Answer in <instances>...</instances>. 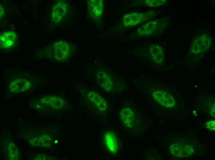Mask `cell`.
Instances as JSON below:
<instances>
[{"mask_svg":"<svg viewBox=\"0 0 215 160\" xmlns=\"http://www.w3.org/2000/svg\"><path fill=\"white\" fill-rule=\"evenodd\" d=\"M120 117L123 124L128 128L131 127L135 120L134 111L129 107L123 108L120 112Z\"/></svg>","mask_w":215,"mask_h":160,"instance_id":"cell-13","label":"cell"},{"mask_svg":"<svg viewBox=\"0 0 215 160\" xmlns=\"http://www.w3.org/2000/svg\"><path fill=\"white\" fill-rule=\"evenodd\" d=\"M165 0H147L145 1V4L150 7H157L163 5L166 2Z\"/></svg>","mask_w":215,"mask_h":160,"instance_id":"cell-18","label":"cell"},{"mask_svg":"<svg viewBox=\"0 0 215 160\" xmlns=\"http://www.w3.org/2000/svg\"><path fill=\"white\" fill-rule=\"evenodd\" d=\"M206 126L207 128L210 130H214L215 129V121L212 120L208 121L206 123Z\"/></svg>","mask_w":215,"mask_h":160,"instance_id":"cell-19","label":"cell"},{"mask_svg":"<svg viewBox=\"0 0 215 160\" xmlns=\"http://www.w3.org/2000/svg\"><path fill=\"white\" fill-rule=\"evenodd\" d=\"M160 26L158 22L157 21H150L138 28L137 33L141 36H150L156 32Z\"/></svg>","mask_w":215,"mask_h":160,"instance_id":"cell-12","label":"cell"},{"mask_svg":"<svg viewBox=\"0 0 215 160\" xmlns=\"http://www.w3.org/2000/svg\"><path fill=\"white\" fill-rule=\"evenodd\" d=\"M8 149L10 159L17 160L19 158V150L13 142H11L9 144Z\"/></svg>","mask_w":215,"mask_h":160,"instance_id":"cell-17","label":"cell"},{"mask_svg":"<svg viewBox=\"0 0 215 160\" xmlns=\"http://www.w3.org/2000/svg\"><path fill=\"white\" fill-rule=\"evenodd\" d=\"M96 79L98 84L104 90L110 91L113 89L112 81L109 75L106 72L100 71L97 73Z\"/></svg>","mask_w":215,"mask_h":160,"instance_id":"cell-10","label":"cell"},{"mask_svg":"<svg viewBox=\"0 0 215 160\" xmlns=\"http://www.w3.org/2000/svg\"><path fill=\"white\" fill-rule=\"evenodd\" d=\"M87 97L90 101L99 110L104 112L107 109L106 101L98 93L93 91L89 92Z\"/></svg>","mask_w":215,"mask_h":160,"instance_id":"cell-9","label":"cell"},{"mask_svg":"<svg viewBox=\"0 0 215 160\" xmlns=\"http://www.w3.org/2000/svg\"><path fill=\"white\" fill-rule=\"evenodd\" d=\"M87 6L88 13L91 18H97L103 13L104 4L102 0H88L87 2Z\"/></svg>","mask_w":215,"mask_h":160,"instance_id":"cell-6","label":"cell"},{"mask_svg":"<svg viewBox=\"0 0 215 160\" xmlns=\"http://www.w3.org/2000/svg\"><path fill=\"white\" fill-rule=\"evenodd\" d=\"M0 18H1L4 15L5 11L3 6L1 4H0Z\"/></svg>","mask_w":215,"mask_h":160,"instance_id":"cell-20","label":"cell"},{"mask_svg":"<svg viewBox=\"0 0 215 160\" xmlns=\"http://www.w3.org/2000/svg\"><path fill=\"white\" fill-rule=\"evenodd\" d=\"M153 97L158 103L167 108L174 107L175 102L174 97L170 94L163 90H157L153 93Z\"/></svg>","mask_w":215,"mask_h":160,"instance_id":"cell-5","label":"cell"},{"mask_svg":"<svg viewBox=\"0 0 215 160\" xmlns=\"http://www.w3.org/2000/svg\"><path fill=\"white\" fill-rule=\"evenodd\" d=\"M69 5L64 0H59L56 2L52 8L51 18L55 23L61 21L66 16L68 11Z\"/></svg>","mask_w":215,"mask_h":160,"instance_id":"cell-4","label":"cell"},{"mask_svg":"<svg viewBox=\"0 0 215 160\" xmlns=\"http://www.w3.org/2000/svg\"><path fill=\"white\" fill-rule=\"evenodd\" d=\"M17 40V37L15 32L11 31L4 32L0 35L1 48L3 49L11 48L15 45Z\"/></svg>","mask_w":215,"mask_h":160,"instance_id":"cell-7","label":"cell"},{"mask_svg":"<svg viewBox=\"0 0 215 160\" xmlns=\"http://www.w3.org/2000/svg\"><path fill=\"white\" fill-rule=\"evenodd\" d=\"M30 142L34 146L47 147L51 145L52 139L49 135L43 134L38 137L33 138Z\"/></svg>","mask_w":215,"mask_h":160,"instance_id":"cell-15","label":"cell"},{"mask_svg":"<svg viewBox=\"0 0 215 160\" xmlns=\"http://www.w3.org/2000/svg\"><path fill=\"white\" fill-rule=\"evenodd\" d=\"M31 84L25 79L17 78L11 81L9 85V90L11 93L23 92L30 89Z\"/></svg>","mask_w":215,"mask_h":160,"instance_id":"cell-8","label":"cell"},{"mask_svg":"<svg viewBox=\"0 0 215 160\" xmlns=\"http://www.w3.org/2000/svg\"><path fill=\"white\" fill-rule=\"evenodd\" d=\"M215 106L214 105L212 107V109H211V114L213 115V117H215L214 116V113H215Z\"/></svg>","mask_w":215,"mask_h":160,"instance_id":"cell-21","label":"cell"},{"mask_svg":"<svg viewBox=\"0 0 215 160\" xmlns=\"http://www.w3.org/2000/svg\"><path fill=\"white\" fill-rule=\"evenodd\" d=\"M152 11L144 13L132 12L124 15L123 23L125 26L131 27L137 25L153 17Z\"/></svg>","mask_w":215,"mask_h":160,"instance_id":"cell-2","label":"cell"},{"mask_svg":"<svg viewBox=\"0 0 215 160\" xmlns=\"http://www.w3.org/2000/svg\"><path fill=\"white\" fill-rule=\"evenodd\" d=\"M211 43L212 38L210 36L207 34H201L193 40L191 51L195 54L204 52L209 48Z\"/></svg>","mask_w":215,"mask_h":160,"instance_id":"cell-3","label":"cell"},{"mask_svg":"<svg viewBox=\"0 0 215 160\" xmlns=\"http://www.w3.org/2000/svg\"><path fill=\"white\" fill-rule=\"evenodd\" d=\"M44 100L46 101L44 103L48 104L53 108L56 109H60L62 108L65 103L63 99L56 96H48Z\"/></svg>","mask_w":215,"mask_h":160,"instance_id":"cell-16","label":"cell"},{"mask_svg":"<svg viewBox=\"0 0 215 160\" xmlns=\"http://www.w3.org/2000/svg\"><path fill=\"white\" fill-rule=\"evenodd\" d=\"M53 48L54 58L59 62L67 60L72 55L74 50L71 44L62 40L55 42Z\"/></svg>","mask_w":215,"mask_h":160,"instance_id":"cell-1","label":"cell"},{"mask_svg":"<svg viewBox=\"0 0 215 160\" xmlns=\"http://www.w3.org/2000/svg\"><path fill=\"white\" fill-rule=\"evenodd\" d=\"M149 52L154 62L160 63L163 61L164 52L162 48L160 46L157 44L151 46L150 47Z\"/></svg>","mask_w":215,"mask_h":160,"instance_id":"cell-14","label":"cell"},{"mask_svg":"<svg viewBox=\"0 0 215 160\" xmlns=\"http://www.w3.org/2000/svg\"><path fill=\"white\" fill-rule=\"evenodd\" d=\"M104 140L108 150L112 154H116L118 149V142L115 134L110 131L106 132L104 134Z\"/></svg>","mask_w":215,"mask_h":160,"instance_id":"cell-11","label":"cell"}]
</instances>
